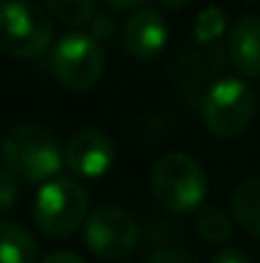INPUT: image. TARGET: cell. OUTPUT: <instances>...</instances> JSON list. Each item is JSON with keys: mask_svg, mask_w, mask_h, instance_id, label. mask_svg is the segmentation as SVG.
Returning <instances> with one entry per match:
<instances>
[{"mask_svg": "<svg viewBox=\"0 0 260 263\" xmlns=\"http://www.w3.org/2000/svg\"><path fill=\"white\" fill-rule=\"evenodd\" d=\"M151 192L161 210L171 215H189L204 204L207 174L194 156L171 151L153 164Z\"/></svg>", "mask_w": 260, "mask_h": 263, "instance_id": "2", "label": "cell"}, {"mask_svg": "<svg viewBox=\"0 0 260 263\" xmlns=\"http://www.w3.org/2000/svg\"><path fill=\"white\" fill-rule=\"evenodd\" d=\"M212 263H250V258L240 248H222L212 256Z\"/></svg>", "mask_w": 260, "mask_h": 263, "instance_id": "18", "label": "cell"}, {"mask_svg": "<svg viewBox=\"0 0 260 263\" xmlns=\"http://www.w3.org/2000/svg\"><path fill=\"white\" fill-rule=\"evenodd\" d=\"M196 233L207 243H225L232 235V220L219 207H202L196 212Z\"/></svg>", "mask_w": 260, "mask_h": 263, "instance_id": "14", "label": "cell"}, {"mask_svg": "<svg viewBox=\"0 0 260 263\" xmlns=\"http://www.w3.org/2000/svg\"><path fill=\"white\" fill-rule=\"evenodd\" d=\"M164 8H169V10H181V8H186L191 0H158Z\"/></svg>", "mask_w": 260, "mask_h": 263, "instance_id": "21", "label": "cell"}, {"mask_svg": "<svg viewBox=\"0 0 260 263\" xmlns=\"http://www.w3.org/2000/svg\"><path fill=\"white\" fill-rule=\"evenodd\" d=\"M107 8H112V10H133V8H138L143 0H102Z\"/></svg>", "mask_w": 260, "mask_h": 263, "instance_id": "20", "label": "cell"}, {"mask_svg": "<svg viewBox=\"0 0 260 263\" xmlns=\"http://www.w3.org/2000/svg\"><path fill=\"white\" fill-rule=\"evenodd\" d=\"M232 220L253 238H260V176H253L248 181H243L232 199Z\"/></svg>", "mask_w": 260, "mask_h": 263, "instance_id": "12", "label": "cell"}, {"mask_svg": "<svg viewBox=\"0 0 260 263\" xmlns=\"http://www.w3.org/2000/svg\"><path fill=\"white\" fill-rule=\"evenodd\" d=\"M115 161H117V148L112 138L97 128H85L74 133L64 146V166L82 179H97L107 174Z\"/></svg>", "mask_w": 260, "mask_h": 263, "instance_id": "8", "label": "cell"}, {"mask_svg": "<svg viewBox=\"0 0 260 263\" xmlns=\"http://www.w3.org/2000/svg\"><path fill=\"white\" fill-rule=\"evenodd\" d=\"M248 3H253V0H248Z\"/></svg>", "mask_w": 260, "mask_h": 263, "instance_id": "22", "label": "cell"}, {"mask_svg": "<svg viewBox=\"0 0 260 263\" xmlns=\"http://www.w3.org/2000/svg\"><path fill=\"white\" fill-rule=\"evenodd\" d=\"M166 41H169L166 21L153 8L135 10L123 26V49L141 62L156 59L166 49Z\"/></svg>", "mask_w": 260, "mask_h": 263, "instance_id": "9", "label": "cell"}, {"mask_svg": "<svg viewBox=\"0 0 260 263\" xmlns=\"http://www.w3.org/2000/svg\"><path fill=\"white\" fill-rule=\"evenodd\" d=\"M87 217L89 194L79 181L54 176L38 186L33 197V222L46 238L62 240L74 235L79 228H85Z\"/></svg>", "mask_w": 260, "mask_h": 263, "instance_id": "3", "label": "cell"}, {"mask_svg": "<svg viewBox=\"0 0 260 263\" xmlns=\"http://www.w3.org/2000/svg\"><path fill=\"white\" fill-rule=\"evenodd\" d=\"M0 263H38V243L15 220H0Z\"/></svg>", "mask_w": 260, "mask_h": 263, "instance_id": "11", "label": "cell"}, {"mask_svg": "<svg viewBox=\"0 0 260 263\" xmlns=\"http://www.w3.org/2000/svg\"><path fill=\"white\" fill-rule=\"evenodd\" d=\"M3 166L26 184H44L64 169V146L59 138L36 123L15 125L0 143Z\"/></svg>", "mask_w": 260, "mask_h": 263, "instance_id": "1", "label": "cell"}, {"mask_svg": "<svg viewBox=\"0 0 260 263\" xmlns=\"http://www.w3.org/2000/svg\"><path fill=\"white\" fill-rule=\"evenodd\" d=\"M85 243L97 258L123 261L138 246V222L125 207L102 204L87 217Z\"/></svg>", "mask_w": 260, "mask_h": 263, "instance_id": "7", "label": "cell"}, {"mask_svg": "<svg viewBox=\"0 0 260 263\" xmlns=\"http://www.w3.org/2000/svg\"><path fill=\"white\" fill-rule=\"evenodd\" d=\"M230 64L250 80H260V18L243 15L227 36Z\"/></svg>", "mask_w": 260, "mask_h": 263, "instance_id": "10", "label": "cell"}, {"mask_svg": "<svg viewBox=\"0 0 260 263\" xmlns=\"http://www.w3.org/2000/svg\"><path fill=\"white\" fill-rule=\"evenodd\" d=\"M46 13L67 26H85L94 18V0H41Z\"/></svg>", "mask_w": 260, "mask_h": 263, "instance_id": "13", "label": "cell"}, {"mask_svg": "<svg viewBox=\"0 0 260 263\" xmlns=\"http://www.w3.org/2000/svg\"><path fill=\"white\" fill-rule=\"evenodd\" d=\"M54 23L44 5L31 0H0V54L33 59L49 49Z\"/></svg>", "mask_w": 260, "mask_h": 263, "instance_id": "4", "label": "cell"}, {"mask_svg": "<svg viewBox=\"0 0 260 263\" xmlns=\"http://www.w3.org/2000/svg\"><path fill=\"white\" fill-rule=\"evenodd\" d=\"M255 92L237 77H222L207 89L202 102L204 125L219 138H237L255 118Z\"/></svg>", "mask_w": 260, "mask_h": 263, "instance_id": "5", "label": "cell"}, {"mask_svg": "<svg viewBox=\"0 0 260 263\" xmlns=\"http://www.w3.org/2000/svg\"><path fill=\"white\" fill-rule=\"evenodd\" d=\"M15 202H18V179L5 166H0V212L13 210Z\"/></svg>", "mask_w": 260, "mask_h": 263, "instance_id": "16", "label": "cell"}, {"mask_svg": "<svg viewBox=\"0 0 260 263\" xmlns=\"http://www.w3.org/2000/svg\"><path fill=\"white\" fill-rule=\"evenodd\" d=\"M143 263H199V258L184 248H158Z\"/></svg>", "mask_w": 260, "mask_h": 263, "instance_id": "17", "label": "cell"}, {"mask_svg": "<svg viewBox=\"0 0 260 263\" xmlns=\"http://www.w3.org/2000/svg\"><path fill=\"white\" fill-rule=\"evenodd\" d=\"M41 263H85V258L79 253H72V251H54Z\"/></svg>", "mask_w": 260, "mask_h": 263, "instance_id": "19", "label": "cell"}, {"mask_svg": "<svg viewBox=\"0 0 260 263\" xmlns=\"http://www.w3.org/2000/svg\"><path fill=\"white\" fill-rule=\"evenodd\" d=\"M105 69V51L89 33H67L51 49V72L59 85L72 92L94 87Z\"/></svg>", "mask_w": 260, "mask_h": 263, "instance_id": "6", "label": "cell"}, {"mask_svg": "<svg viewBox=\"0 0 260 263\" xmlns=\"http://www.w3.org/2000/svg\"><path fill=\"white\" fill-rule=\"evenodd\" d=\"M227 31V15L222 8L209 5L194 21V41L196 44H214Z\"/></svg>", "mask_w": 260, "mask_h": 263, "instance_id": "15", "label": "cell"}]
</instances>
